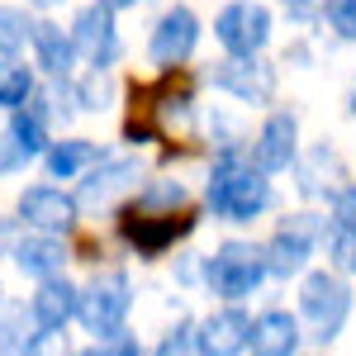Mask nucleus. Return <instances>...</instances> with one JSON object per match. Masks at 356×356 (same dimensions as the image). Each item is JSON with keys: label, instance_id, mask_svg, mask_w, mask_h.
I'll use <instances>...</instances> for the list:
<instances>
[{"label": "nucleus", "instance_id": "1", "mask_svg": "<svg viewBox=\"0 0 356 356\" xmlns=\"http://www.w3.org/2000/svg\"><path fill=\"white\" fill-rule=\"evenodd\" d=\"M200 204H204V214H214L228 228H252L257 219L280 209V191L271 176H261L247 162V147H228V152H214Z\"/></svg>", "mask_w": 356, "mask_h": 356}, {"label": "nucleus", "instance_id": "2", "mask_svg": "<svg viewBox=\"0 0 356 356\" xmlns=\"http://www.w3.org/2000/svg\"><path fill=\"white\" fill-rule=\"evenodd\" d=\"M352 309H356L352 280L332 275L328 266H309L295 280V318H300V328H304L309 352H328L332 342L347 332Z\"/></svg>", "mask_w": 356, "mask_h": 356}, {"label": "nucleus", "instance_id": "3", "mask_svg": "<svg viewBox=\"0 0 356 356\" xmlns=\"http://www.w3.org/2000/svg\"><path fill=\"white\" fill-rule=\"evenodd\" d=\"M266 280V257L252 238H223L209 257H200V290L219 304H247Z\"/></svg>", "mask_w": 356, "mask_h": 356}, {"label": "nucleus", "instance_id": "4", "mask_svg": "<svg viewBox=\"0 0 356 356\" xmlns=\"http://www.w3.org/2000/svg\"><path fill=\"white\" fill-rule=\"evenodd\" d=\"M323 233H328V214H323V209H309V204H300V209H285V214L275 219L271 238L261 243L266 275H271V280H280V285L300 280V275L314 266Z\"/></svg>", "mask_w": 356, "mask_h": 356}, {"label": "nucleus", "instance_id": "5", "mask_svg": "<svg viewBox=\"0 0 356 356\" xmlns=\"http://www.w3.org/2000/svg\"><path fill=\"white\" fill-rule=\"evenodd\" d=\"M114 233L138 261H162L200 233V209L191 204V209H176V214H152V209L119 204L114 209Z\"/></svg>", "mask_w": 356, "mask_h": 356}, {"label": "nucleus", "instance_id": "6", "mask_svg": "<svg viewBox=\"0 0 356 356\" xmlns=\"http://www.w3.org/2000/svg\"><path fill=\"white\" fill-rule=\"evenodd\" d=\"M129 314H134V275L124 266L90 271V280L76 285V323L90 332V342H110L114 332H124Z\"/></svg>", "mask_w": 356, "mask_h": 356}, {"label": "nucleus", "instance_id": "7", "mask_svg": "<svg viewBox=\"0 0 356 356\" xmlns=\"http://www.w3.org/2000/svg\"><path fill=\"white\" fill-rule=\"evenodd\" d=\"M200 81L223 90L228 100H238L247 110H271L275 90H280V67L266 57H219L200 72Z\"/></svg>", "mask_w": 356, "mask_h": 356}, {"label": "nucleus", "instance_id": "8", "mask_svg": "<svg viewBox=\"0 0 356 356\" xmlns=\"http://www.w3.org/2000/svg\"><path fill=\"white\" fill-rule=\"evenodd\" d=\"M300 147H304V129H300V110L290 105H271L261 114L257 134L247 138V162L257 166L261 176H285L290 166L300 162Z\"/></svg>", "mask_w": 356, "mask_h": 356}, {"label": "nucleus", "instance_id": "9", "mask_svg": "<svg viewBox=\"0 0 356 356\" xmlns=\"http://www.w3.org/2000/svg\"><path fill=\"white\" fill-rule=\"evenodd\" d=\"M275 38V15L266 0H228L214 15V43L223 57H266Z\"/></svg>", "mask_w": 356, "mask_h": 356}, {"label": "nucleus", "instance_id": "10", "mask_svg": "<svg viewBox=\"0 0 356 356\" xmlns=\"http://www.w3.org/2000/svg\"><path fill=\"white\" fill-rule=\"evenodd\" d=\"M204 38V19L195 15L186 0H171L162 15L152 19V33H147V62L162 67V72H176L186 67Z\"/></svg>", "mask_w": 356, "mask_h": 356}, {"label": "nucleus", "instance_id": "11", "mask_svg": "<svg viewBox=\"0 0 356 356\" xmlns=\"http://www.w3.org/2000/svg\"><path fill=\"white\" fill-rule=\"evenodd\" d=\"M15 214L29 233H48V238H72L81 228V204L76 195L62 191V186H24L15 200Z\"/></svg>", "mask_w": 356, "mask_h": 356}, {"label": "nucleus", "instance_id": "12", "mask_svg": "<svg viewBox=\"0 0 356 356\" xmlns=\"http://www.w3.org/2000/svg\"><path fill=\"white\" fill-rule=\"evenodd\" d=\"M290 176H295V191H300V200L309 204V209H314V204H328L332 195L352 181V171H347V162H342V152L332 147L328 138H318V143L300 147V162L290 166Z\"/></svg>", "mask_w": 356, "mask_h": 356}, {"label": "nucleus", "instance_id": "13", "mask_svg": "<svg viewBox=\"0 0 356 356\" xmlns=\"http://www.w3.org/2000/svg\"><path fill=\"white\" fill-rule=\"evenodd\" d=\"M138 186H143V162L138 157H105V162H95L86 171L72 195H76V204L86 214V209H119L124 200H134Z\"/></svg>", "mask_w": 356, "mask_h": 356}, {"label": "nucleus", "instance_id": "14", "mask_svg": "<svg viewBox=\"0 0 356 356\" xmlns=\"http://www.w3.org/2000/svg\"><path fill=\"white\" fill-rule=\"evenodd\" d=\"M72 48H76V62H86L90 72H110L119 53H124V38H119V24H114L110 10H100L95 0L76 10V19H72Z\"/></svg>", "mask_w": 356, "mask_h": 356}, {"label": "nucleus", "instance_id": "15", "mask_svg": "<svg viewBox=\"0 0 356 356\" xmlns=\"http://www.w3.org/2000/svg\"><path fill=\"white\" fill-rule=\"evenodd\" d=\"M252 314L247 304H214L209 314L195 318V356H247Z\"/></svg>", "mask_w": 356, "mask_h": 356}, {"label": "nucleus", "instance_id": "16", "mask_svg": "<svg viewBox=\"0 0 356 356\" xmlns=\"http://www.w3.org/2000/svg\"><path fill=\"white\" fill-rule=\"evenodd\" d=\"M309 352L304 328L295 318V309L271 304V309H257L252 314V332H247V356H300Z\"/></svg>", "mask_w": 356, "mask_h": 356}, {"label": "nucleus", "instance_id": "17", "mask_svg": "<svg viewBox=\"0 0 356 356\" xmlns=\"http://www.w3.org/2000/svg\"><path fill=\"white\" fill-rule=\"evenodd\" d=\"M29 318H33V332H67L76 323V285L67 275L38 280V290L29 295Z\"/></svg>", "mask_w": 356, "mask_h": 356}, {"label": "nucleus", "instance_id": "18", "mask_svg": "<svg viewBox=\"0 0 356 356\" xmlns=\"http://www.w3.org/2000/svg\"><path fill=\"white\" fill-rule=\"evenodd\" d=\"M10 261H15V266H19V275H29V280H53V275H67L72 247H67V238L19 233V243L10 247Z\"/></svg>", "mask_w": 356, "mask_h": 356}, {"label": "nucleus", "instance_id": "19", "mask_svg": "<svg viewBox=\"0 0 356 356\" xmlns=\"http://www.w3.org/2000/svg\"><path fill=\"white\" fill-rule=\"evenodd\" d=\"M29 48H33V62H38V72H43L48 81H72V72H76V48H72V33L62 24L38 19Z\"/></svg>", "mask_w": 356, "mask_h": 356}, {"label": "nucleus", "instance_id": "20", "mask_svg": "<svg viewBox=\"0 0 356 356\" xmlns=\"http://www.w3.org/2000/svg\"><path fill=\"white\" fill-rule=\"evenodd\" d=\"M105 157L110 152L100 143H90V138H62V143H53L43 152V171H48V181H76L95 162H105Z\"/></svg>", "mask_w": 356, "mask_h": 356}, {"label": "nucleus", "instance_id": "21", "mask_svg": "<svg viewBox=\"0 0 356 356\" xmlns=\"http://www.w3.org/2000/svg\"><path fill=\"white\" fill-rule=\"evenodd\" d=\"M124 204H134V209H152V214H176V209H191L195 195L186 181H176V176H152V181H143L134 191V200H124Z\"/></svg>", "mask_w": 356, "mask_h": 356}, {"label": "nucleus", "instance_id": "22", "mask_svg": "<svg viewBox=\"0 0 356 356\" xmlns=\"http://www.w3.org/2000/svg\"><path fill=\"white\" fill-rule=\"evenodd\" d=\"M33 90H38L33 67L15 62V57H0V110H5V114L24 110L29 100H33Z\"/></svg>", "mask_w": 356, "mask_h": 356}, {"label": "nucleus", "instance_id": "23", "mask_svg": "<svg viewBox=\"0 0 356 356\" xmlns=\"http://www.w3.org/2000/svg\"><path fill=\"white\" fill-rule=\"evenodd\" d=\"M318 257H323V266H328L332 275L356 280V228L328 223V233H323V243H318Z\"/></svg>", "mask_w": 356, "mask_h": 356}, {"label": "nucleus", "instance_id": "24", "mask_svg": "<svg viewBox=\"0 0 356 356\" xmlns=\"http://www.w3.org/2000/svg\"><path fill=\"white\" fill-rule=\"evenodd\" d=\"M5 134L19 143V152H24L29 162H33V157H43V152L53 147V129H48V124H43L38 114H29V110H15V114H10Z\"/></svg>", "mask_w": 356, "mask_h": 356}, {"label": "nucleus", "instance_id": "25", "mask_svg": "<svg viewBox=\"0 0 356 356\" xmlns=\"http://www.w3.org/2000/svg\"><path fill=\"white\" fill-rule=\"evenodd\" d=\"M76 86V114H105L114 110V76L110 72H86Z\"/></svg>", "mask_w": 356, "mask_h": 356}, {"label": "nucleus", "instance_id": "26", "mask_svg": "<svg viewBox=\"0 0 356 356\" xmlns=\"http://www.w3.org/2000/svg\"><path fill=\"white\" fill-rule=\"evenodd\" d=\"M29 38H33V19L19 5H0V57H19Z\"/></svg>", "mask_w": 356, "mask_h": 356}, {"label": "nucleus", "instance_id": "27", "mask_svg": "<svg viewBox=\"0 0 356 356\" xmlns=\"http://www.w3.org/2000/svg\"><path fill=\"white\" fill-rule=\"evenodd\" d=\"M318 24L328 29L337 43L356 48V0H323V10H318Z\"/></svg>", "mask_w": 356, "mask_h": 356}, {"label": "nucleus", "instance_id": "28", "mask_svg": "<svg viewBox=\"0 0 356 356\" xmlns=\"http://www.w3.org/2000/svg\"><path fill=\"white\" fill-rule=\"evenodd\" d=\"M29 332H33L29 309H19V304H5V309H0V356H19V347L29 342Z\"/></svg>", "mask_w": 356, "mask_h": 356}, {"label": "nucleus", "instance_id": "29", "mask_svg": "<svg viewBox=\"0 0 356 356\" xmlns=\"http://www.w3.org/2000/svg\"><path fill=\"white\" fill-rule=\"evenodd\" d=\"M195 318H181V323H176V328H166L162 337H157V347H152V352L147 356H195Z\"/></svg>", "mask_w": 356, "mask_h": 356}, {"label": "nucleus", "instance_id": "30", "mask_svg": "<svg viewBox=\"0 0 356 356\" xmlns=\"http://www.w3.org/2000/svg\"><path fill=\"white\" fill-rule=\"evenodd\" d=\"M323 214H328V223H337V228H356V181H347L342 191L332 195L328 204H323Z\"/></svg>", "mask_w": 356, "mask_h": 356}, {"label": "nucleus", "instance_id": "31", "mask_svg": "<svg viewBox=\"0 0 356 356\" xmlns=\"http://www.w3.org/2000/svg\"><path fill=\"white\" fill-rule=\"evenodd\" d=\"M19 356H72V342H67V332H29Z\"/></svg>", "mask_w": 356, "mask_h": 356}, {"label": "nucleus", "instance_id": "32", "mask_svg": "<svg viewBox=\"0 0 356 356\" xmlns=\"http://www.w3.org/2000/svg\"><path fill=\"white\" fill-rule=\"evenodd\" d=\"M24 166H29V157L19 152V143H15V138L0 129V176H19Z\"/></svg>", "mask_w": 356, "mask_h": 356}, {"label": "nucleus", "instance_id": "33", "mask_svg": "<svg viewBox=\"0 0 356 356\" xmlns=\"http://www.w3.org/2000/svg\"><path fill=\"white\" fill-rule=\"evenodd\" d=\"M105 356H147V347H143V337L138 332H114L110 342H105Z\"/></svg>", "mask_w": 356, "mask_h": 356}, {"label": "nucleus", "instance_id": "34", "mask_svg": "<svg viewBox=\"0 0 356 356\" xmlns=\"http://www.w3.org/2000/svg\"><path fill=\"white\" fill-rule=\"evenodd\" d=\"M295 24H318V10H323V0H275Z\"/></svg>", "mask_w": 356, "mask_h": 356}, {"label": "nucleus", "instance_id": "35", "mask_svg": "<svg viewBox=\"0 0 356 356\" xmlns=\"http://www.w3.org/2000/svg\"><path fill=\"white\" fill-rule=\"evenodd\" d=\"M280 62H285V67H300V72H309V67H314V48H309V38H295V43L280 53Z\"/></svg>", "mask_w": 356, "mask_h": 356}, {"label": "nucleus", "instance_id": "36", "mask_svg": "<svg viewBox=\"0 0 356 356\" xmlns=\"http://www.w3.org/2000/svg\"><path fill=\"white\" fill-rule=\"evenodd\" d=\"M176 275H181V285H200V257L195 252H181L176 257Z\"/></svg>", "mask_w": 356, "mask_h": 356}, {"label": "nucleus", "instance_id": "37", "mask_svg": "<svg viewBox=\"0 0 356 356\" xmlns=\"http://www.w3.org/2000/svg\"><path fill=\"white\" fill-rule=\"evenodd\" d=\"M100 10H110V15H124V10H138V0H95Z\"/></svg>", "mask_w": 356, "mask_h": 356}, {"label": "nucleus", "instance_id": "38", "mask_svg": "<svg viewBox=\"0 0 356 356\" xmlns=\"http://www.w3.org/2000/svg\"><path fill=\"white\" fill-rule=\"evenodd\" d=\"M72 356H105V342H90V347H76Z\"/></svg>", "mask_w": 356, "mask_h": 356}, {"label": "nucleus", "instance_id": "39", "mask_svg": "<svg viewBox=\"0 0 356 356\" xmlns=\"http://www.w3.org/2000/svg\"><path fill=\"white\" fill-rule=\"evenodd\" d=\"M347 114H352V119H356V76H352V81H347Z\"/></svg>", "mask_w": 356, "mask_h": 356}, {"label": "nucleus", "instance_id": "40", "mask_svg": "<svg viewBox=\"0 0 356 356\" xmlns=\"http://www.w3.org/2000/svg\"><path fill=\"white\" fill-rule=\"evenodd\" d=\"M33 10H57V5H67V0H29Z\"/></svg>", "mask_w": 356, "mask_h": 356}, {"label": "nucleus", "instance_id": "41", "mask_svg": "<svg viewBox=\"0 0 356 356\" xmlns=\"http://www.w3.org/2000/svg\"><path fill=\"white\" fill-rule=\"evenodd\" d=\"M0 309H5V285H0Z\"/></svg>", "mask_w": 356, "mask_h": 356}, {"label": "nucleus", "instance_id": "42", "mask_svg": "<svg viewBox=\"0 0 356 356\" xmlns=\"http://www.w3.org/2000/svg\"><path fill=\"white\" fill-rule=\"evenodd\" d=\"M300 356H318V352H300Z\"/></svg>", "mask_w": 356, "mask_h": 356}, {"label": "nucleus", "instance_id": "43", "mask_svg": "<svg viewBox=\"0 0 356 356\" xmlns=\"http://www.w3.org/2000/svg\"><path fill=\"white\" fill-rule=\"evenodd\" d=\"M352 290H356V280H352Z\"/></svg>", "mask_w": 356, "mask_h": 356}, {"label": "nucleus", "instance_id": "44", "mask_svg": "<svg viewBox=\"0 0 356 356\" xmlns=\"http://www.w3.org/2000/svg\"><path fill=\"white\" fill-rule=\"evenodd\" d=\"M223 5H228V0H223Z\"/></svg>", "mask_w": 356, "mask_h": 356}]
</instances>
